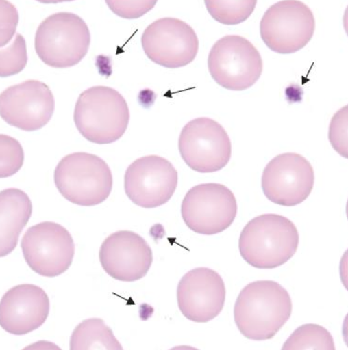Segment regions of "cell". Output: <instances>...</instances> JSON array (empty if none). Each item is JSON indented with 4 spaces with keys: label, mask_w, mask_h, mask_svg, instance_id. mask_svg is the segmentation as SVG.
<instances>
[{
    "label": "cell",
    "mask_w": 348,
    "mask_h": 350,
    "mask_svg": "<svg viewBox=\"0 0 348 350\" xmlns=\"http://www.w3.org/2000/svg\"><path fill=\"white\" fill-rule=\"evenodd\" d=\"M293 301L288 291L271 280L246 286L234 308L236 324L243 336L254 341L271 340L288 322Z\"/></svg>",
    "instance_id": "1"
},
{
    "label": "cell",
    "mask_w": 348,
    "mask_h": 350,
    "mask_svg": "<svg viewBox=\"0 0 348 350\" xmlns=\"http://www.w3.org/2000/svg\"><path fill=\"white\" fill-rule=\"evenodd\" d=\"M299 235L288 218L264 214L252 219L243 229L239 239L242 258L260 269L278 268L296 254Z\"/></svg>",
    "instance_id": "2"
},
{
    "label": "cell",
    "mask_w": 348,
    "mask_h": 350,
    "mask_svg": "<svg viewBox=\"0 0 348 350\" xmlns=\"http://www.w3.org/2000/svg\"><path fill=\"white\" fill-rule=\"evenodd\" d=\"M74 120L86 140L108 144L125 134L129 122V107L124 97L112 88L94 86L80 94Z\"/></svg>",
    "instance_id": "3"
},
{
    "label": "cell",
    "mask_w": 348,
    "mask_h": 350,
    "mask_svg": "<svg viewBox=\"0 0 348 350\" xmlns=\"http://www.w3.org/2000/svg\"><path fill=\"white\" fill-rule=\"evenodd\" d=\"M54 181L58 191L75 205H99L110 196L113 185L111 170L99 157L75 152L64 157L55 167Z\"/></svg>",
    "instance_id": "4"
},
{
    "label": "cell",
    "mask_w": 348,
    "mask_h": 350,
    "mask_svg": "<svg viewBox=\"0 0 348 350\" xmlns=\"http://www.w3.org/2000/svg\"><path fill=\"white\" fill-rule=\"evenodd\" d=\"M90 42V29L84 21L76 14L61 12L51 14L40 24L35 49L45 64L66 68L82 61Z\"/></svg>",
    "instance_id": "5"
},
{
    "label": "cell",
    "mask_w": 348,
    "mask_h": 350,
    "mask_svg": "<svg viewBox=\"0 0 348 350\" xmlns=\"http://www.w3.org/2000/svg\"><path fill=\"white\" fill-rule=\"evenodd\" d=\"M262 57L247 39L227 36L217 40L208 57V68L214 81L231 91L252 87L263 72Z\"/></svg>",
    "instance_id": "6"
},
{
    "label": "cell",
    "mask_w": 348,
    "mask_h": 350,
    "mask_svg": "<svg viewBox=\"0 0 348 350\" xmlns=\"http://www.w3.org/2000/svg\"><path fill=\"white\" fill-rule=\"evenodd\" d=\"M310 8L300 1L286 0L271 6L260 21V36L266 46L279 54L295 53L306 47L315 31Z\"/></svg>",
    "instance_id": "7"
},
{
    "label": "cell",
    "mask_w": 348,
    "mask_h": 350,
    "mask_svg": "<svg viewBox=\"0 0 348 350\" xmlns=\"http://www.w3.org/2000/svg\"><path fill=\"white\" fill-rule=\"evenodd\" d=\"M238 213L236 198L219 183L193 187L185 196L182 215L187 227L199 234L212 236L227 229Z\"/></svg>",
    "instance_id": "8"
},
{
    "label": "cell",
    "mask_w": 348,
    "mask_h": 350,
    "mask_svg": "<svg viewBox=\"0 0 348 350\" xmlns=\"http://www.w3.org/2000/svg\"><path fill=\"white\" fill-rule=\"evenodd\" d=\"M21 249L29 267L49 278L65 273L75 254L70 232L62 225L48 221L27 229L21 241Z\"/></svg>",
    "instance_id": "9"
},
{
    "label": "cell",
    "mask_w": 348,
    "mask_h": 350,
    "mask_svg": "<svg viewBox=\"0 0 348 350\" xmlns=\"http://www.w3.org/2000/svg\"><path fill=\"white\" fill-rule=\"evenodd\" d=\"M179 150L185 163L194 171L212 173L229 162L232 144L223 126L207 118L193 120L183 128Z\"/></svg>",
    "instance_id": "10"
},
{
    "label": "cell",
    "mask_w": 348,
    "mask_h": 350,
    "mask_svg": "<svg viewBox=\"0 0 348 350\" xmlns=\"http://www.w3.org/2000/svg\"><path fill=\"white\" fill-rule=\"evenodd\" d=\"M125 191L136 206L152 209L172 198L178 185V172L166 159L157 155L140 157L125 174Z\"/></svg>",
    "instance_id": "11"
},
{
    "label": "cell",
    "mask_w": 348,
    "mask_h": 350,
    "mask_svg": "<svg viewBox=\"0 0 348 350\" xmlns=\"http://www.w3.org/2000/svg\"><path fill=\"white\" fill-rule=\"evenodd\" d=\"M141 42L151 61L169 68L191 64L199 50V40L194 29L173 18L159 19L149 25L142 35Z\"/></svg>",
    "instance_id": "12"
},
{
    "label": "cell",
    "mask_w": 348,
    "mask_h": 350,
    "mask_svg": "<svg viewBox=\"0 0 348 350\" xmlns=\"http://www.w3.org/2000/svg\"><path fill=\"white\" fill-rule=\"evenodd\" d=\"M314 169L306 158L296 153L274 157L265 167L261 186L266 197L277 205L293 207L311 194Z\"/></svg>",
    "instance_id": "13"
},
{
    "label": "cell",
    "mask_w": 348,
    "mask_h": 350,
    "mask_svg": "<svg viewBox=\"0 0 348 350\" xmlns=\"http://www.w3.org/2000/svg\"><path fill=\"white\" fill-rule=\"evenodd\" d=\"M55 111L50 88L37 80H27L8 88L0 96L1 118L10 126L25 131L45 126Z\"/></svg>",
    "instance_id": "14"
},
{
    "label": "cell",
    "mask_w": 348,
    "mask_h": 350,
    "mask_svg": "<svg viewBox=\"0 0 348 350\" xmlns=\"http://www.w3.org/2000/svg\"><path fill=\"white\" fill-rule=\"evenodd\" d=\"M226 288L222 276L215 271L200 267L183 277L177 288V301L182 314L197 323H206L223 310Z\"/></svg>",
    "instance_id": "15"
},
{
    "label": "cell",
    "mask_w": 348,
    "mask_h": 350,
    "mask_svg": "<svg viewBox=\"0 0 348 350\" xmlns=\"http://www.w3.org/2000/svg\"><path fill=\"white\" fill-rule=\"evenodd\" d=\"M101 267L112 278L125 282L138 281L146 276L153 262L151 247L133 231L112 233L99 250Z\"/></svg>",
    "instance_id": "16"
},
{
    "label": "cell",
    "mask_w": 348,
    "mask_h": 350,
    "mask_svg": "<svg viewBox=\"0 0 348 350\" xmlns=\"http://www.w3.org/2000/svg\"><path fill=\"white\" fill-rule=\"evenodd\" d=\"M50 301L46 291L34 284L14 286L0 303V325L7 332L23 336L46 323Z\"/></svg>",
    "instance_id": "17"
},
{
    "label": "cell",
    "mask_w": 348,
    "mask_h": 350,
    "mask_svg": "<svg viewBox=\"0 0 348 350\" xmlns=\"http://www.w3.org/2000/svg\"><path fill=\"white\" fill-rule=\"evenodd\" d=\"M1 206V247L0 256L5 257L16 249L23 228L32 215L30 198L18 188H8L0 193Z\"/></svg>",
    "instance_id": "18"
},
{
    "label": "cell",
    "mask_w": 348,
    "mask_h": 350,
    "mask_svg": "<svg viewBox=\"0 0 348 350\" xmlns=\"http://www.w3.org/2000/svg\"><path fill=\"white\" fill-rule=\"evenodd\" d=\"M70 349L122 350L123 347L103 319L91 318L83 321L72 333Z\"/></svg>",
    "instance_id": "19"
},
{
    "label": "cell",
    "mask_w": 348,
    "mask_h": 350,
    "mask_svg": "<svg viewBox=\"0 0 348 350\" xmlns=\"http://www.w3.org/2000/svg\"><path fill=\"white\" fill-rule=\"evenodd\" d=\"M334 340L325 327L307 324L298 327L283 345V350H335Z\"/></svg>",
    "instance_id": "20"
},
{
    "label": "cell",
    "mask_w": 348,
    "mask_h": 350,
    "mask_svg": "<svg viewBox=\"0 0 348 350\" xmlns=\"http://www.w3.org/2000/svg\"><path fill=\"white\" fill-rule=\"evenodd\" d=\"M257 1L256 0H241V1H216L207 0L206 8L211 16L217 22L227 25H236L247 21L253 12Z\"/></svg>",
    "instance_id": "21"
},
{
    "label": "cell",
    "mask_w": 348,
    "mask_h": 350,
    "mask_svg": "<svg viewBox=\"0 0 348 350\" xmlns=\"http://www.w3.org/2000/svg\"><path fill=\"white\" fill-rule=\"evenodd\" d=\"M27 54L23 36L16 34V38L8 49H1V69L0 77H9L19 74L26 66Z\"/></svg>",
    "instance_id": "22"
},
{
    "label": "cell",
    "mask_w": 348,
    "mask_h": 350,
    "mask_svg": "<svg viewBox=\"0 0 348 350\" xmlns=\"http://www.w3.org/2000/svg\"><path fill=\"white\" fill-rule=\"evenodd\" d=\"M1 140V178L12 176L22 167L24 152L20 142L8 135H0Z\"/></svg>",
    "instance_id": "23"
},
{
    "label": "cell",
    "mask_w": 348,
    "mask_h": 350,
    "mask_svg": "<svg viewBox=\"0 0 348 350\" xmlns=\"http://www.w3.org/2000/svg\"><path fill=\"white\" fill-rule=\"evenodd\" d=\"M347 105L340 109L331 120L329 139L334 149L344 158H348Z\"/></svg>",
    "instance_id": "24"
},
{
    "label": "cell",
    "mask_w": 348,
    "mask_h": 350,
    "mask_svg": "<svg viewBox=\"0 0 348 350\" xmlns=\"http://www.w3.org/2000/svg\"><path fill=\"white\" fill-rule=\"evenodd\" d=\"M110 10L125 19H137L151 11L157 1H106Z\"/></svg>",
    "instance_id": "25"
},
{
    "label": "cell",
    "mask_w": 348,
    "mask_h": 350,
    "mask_svg": "<svg viewBox=\"0 0 348 350\" xmlns=\"http://www.w3.org/2000/svg\"><path fill=\"white\" fill-rule=\"evenodd\" d=\"M1 48L4 47L16 33L18 23V12L8 1H1Z\"/></svg>",
    "instance_id": "26"
}]
</instances>
